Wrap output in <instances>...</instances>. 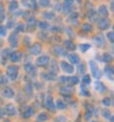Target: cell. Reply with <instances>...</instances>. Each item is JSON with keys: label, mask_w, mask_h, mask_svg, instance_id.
<instances>
[{"label": "cell", "mask_w": 114, "mask_h": 122, "mask_svg": "<svg viewBox=\"0 0 114 122\" xmlns=\"http://www.w3.org/2000/svg\"><path fill=\"white\" fill-rule=\"evenodd\" d=\"M105 74H107V75L109 74V78H110V80L113 79V70H112V68H110V67L105 69Z\"/></svg>", "instance_id": "24"}, {"label": "cell", "mask_w": 114, "mask_h": 122, "mask_svg": "<svg viewBox=\"0 0 114 122\" xmlns=\"http://www.w3.org/2000/svg\"><path fill=\"white\" fill-rule=\"evenodd\" d=\"M90 67L92 68L91 70H92V74H93V76H95L96 79H99V76H101V73H99V70L97 69V66H96V63H95L93 61L90 62Z\"/></svg>", "instance_id": "1"}, {"label": "cell", "mask_w": 114, "mask_h": 122, "mask_svg": "<svg viewBox=\"0 0 114 122\" xmlns=\"http://www.w3.org/2000/svg\"><path fill=\"white\" fill-rule=\"evenodd\" d=\"M1 116H3V110L0 109V117H1Z\"/></svg>", "instance_id": "40"}, {"label": "cell", "mask_w": 114, "mask_h": 122, "mask_svg": "<svg viewBox=\"0 0 114 122\" xmlns=\"http://www.w3.org/2000/svg\"><path fill=\"white\" fill-rule=\"evenodd\" d=\"M32 115H33V109H32V107H27L26 112L23 113V117H25V118H27L28 116H32Z\"/></svg>", "instance_id": "13"}, {"label": "cell", "mask_w": 114, "mask_h": 122, "mask_svg": "<svg viewBox=\"0 0 114 122\" xmlns=\"http://www.w3.org/2000/svg\"><path fill=\"white\" fill-rule=\"evenodd\" d=\"M21 57H22V54H21L20 52H12V53H10L9 58H10V61H12V62H17V61H20Z\"/></svg>", "instance_id": "5"}, {"label": "cell", "mask_w": 114, "mask_h": 122, "mask_svg": "<svg viewBox=\"0 0 114 122\" xmlns=\"http://www.w3.org/2000/svg\"><path fill=\"white\" fill-rule=\"evenodd\" d=\"M103 58H104V59H103L104 62H110V61H112V56L108 54V53H105V54L103 56Z\"/></svg>", "instance_id": "27"}, {"label": "cell", "mask_w": 114, "mask_h": 122, "mask_svg": "<svg viewBox=\"0 0 114 122\" xmlns=\"http://www.w3.org/2000/svg\"><path fill=\"white\" fill-rule=\"evenodd\" d=\"M77 70H79L80 73H83L85 71V66L83 64H79V66H77Z\"/></svg>", "instance_id": "31"}, {"label": "cell", "mask_w": 114, "mask_h": 122, "mask_svg": "<svg viewBox=\"0 0 114 122\" xmlns=\"http://www.w3.org/2000/svg\"><path fill=\"white\" fill-rule=\"evenodd\" d=\"M41 46L38 45V43H36V45H33L30 49H31V53L32 54H38V53H41Z\"/></svg>", "instance_id": "8"}, {"label": "cell", "mask_w": 114, "mask_h": 122, "mask_svg": "<svg viewBox=\"0 0 114 122\" xmlns=\"http://www.w3.org/2000/svg\"><path fill=\"white\" fill-rule=\"evenodd\" d=\"M46 105H47L48 107L50 106V110H52V111H54V110H55V107H54V105H53V101H52V97H48V100H47Z\"/></svg>", "instance_id": "16"}, {"label": "cell", "mask_w": 114, "mask_h": 122, "mask_svg": "<svg viewBox=\"0 0 114 122\" xmlns=\"http://www.w3.org/2000/svg\"><path fill=\"white\" fill-rule=\"evenodd\" d=\"M38 26H39V28H42V30H47V28H49V25L47 22H38Z\"/></svg>", "instance_id": "21"}, {"label": "cell", "mask_w": 114, "mask_h": 122, "mask_svg": "<svg viewBox=\"0 0 114 122\" xmlns=\"http://www.w3.org/2000/svg\"><path fill=\"white\" fill-rule=\"evenodd\" d=\"M0 83H1V84H6V83H8V79H6L5 76H1V80H0Z\"/></svg>", "instance_id": "38"}, {"label": "cell", "mask_w": 114, "mask_h": 122, "mask_svg": "<svg viewBox=\"0 0 114 122\" xmlns=\"http://www.w3.org/2000/svg\"><path fill=\"white\" fill-rule=\"evenodd\" d=\"M102 38H103L102 36H97V37H96V42H97V43L99 42V46H103V45H104V41H103Z\"/></svg>", "instance_id": "25"}, {"label": "cell", "mask_w": 114, "mask_h": 122, "mask_svg": "<svg viewBox=\"0 0 114 122\" xmlns=\"http://www.w3.org/2000/svg\"><path fill=\"white\" fill-rule=\"evenodd\" d=\"M80 80H79V78H76V76H71V78H66V83H70V84H77Z\"/></svg>", "instance_id": "12"}, {"label": "cell", "mask_w": 114, "mask_h": 122, "mask_svg": "<svg viewBox=\"0 0 114 122\" xmlns=\"http://www.w3.org/2000/svg\"><path fill=\"white\" fill-rule=\"evenodd\" d=\"M48 63H49V58L47 56H42V57H39V58L37 59V64H38V66H47Z\"/></svg>", "instance_id": "4"}, {"label": "cell", "mask_w": 114, "mask_h": 122, "mask_svg": "<svg viewBox=\"0 0 114 122\" xmlns=\"http://www.w3.org/2000/svg\"><path fill=\"white\" fill-rule=\"evenodd\" d=\"M17 6H18V4H17L16 1H12V3H10V5H9V9H10V11H15V10L17 9Z\"/></svg>", "instance_id": "15"}, {"label": "cell", "mask_w": 114, "mask_h": 122, "mask_svg": "<svg viewBox=\"0 0 114 122\" xmlns=\"http://www.w3.org/2000/svg\"><path fill=\"white\" fill-rule=\"evenodd\" d=\"M98 12L101 14V15H107V14H108V11H107V8L105 6H101V8H99V10H98Z\"/></svg>", "instance_id": "20"}, {"label": "cell", "mask_w": 114, "mask_h": 122, "mask_svg": "<svg viewBox=\"0 0 114 122\" xmlns=\"http://www.w3.org/2000/svg\"><path fill=\"white\" fill-rule=\"evenodd\" d=\"M23 28H25V26H23L22 24H21V25H18V26H17V31H21V32H22V31H25Z\"/></svg>", "instance_id": "35"}, {"label": "cell", "mask_w": 114, "mask_h": 122, "mask_svg": "<svg viewBox=\"0 0 114 122\" xmlns=\"http://www.w3.org/2000/svg\"><path fill=\"white\" fill-rule=\"evenodd\" d=\"M65 46H66L68 48L70 47L71 49H74V48H75V45H74V43H73V42H71V41H65Z\"/></svg>", "instance_id": "26"}, {"label": "cell", "mask_w": 114, "mask_h": 122, "mask_svg": "<svg viewBox=\"0 0 114 122\" xmlns=\"http://www.w3.org/2000/svg\"><path fill=\"white\" fill-rule=\"evenodd\" d=\"M6 35V30L4 26H0V36H5Z\"/></svg>", "instance_id": "32"}, {"label": "cell", "mask_w": 114, "mask_h": 122, "mask_svg": "<svg viewBox=\"0 0 114 122\" xmlns=\"http://www.w3.org/2000/svg\"><path fill=\"white\" fill-rule=\"evenodd\" d=\"M98 26H99V28H101V30L108 28V26H109V20H107V19H102V20L98 22Z\"/></svg>", "instance_id": "7"}, {"label": "cell", "mask_w": 114, "mask_h": 122, "mask_svg": "<svg viewBox=\"0 0 114 122\" xmlns=\"http://www.w3.org/2000/svg\"><path fill=\"white\" fill-rule=\"evenodd\" d=\"M49 4H50L49 1H39V5H42V6H48Z\"/></svg>", "instance_id": "36"}, {"label": "cell", "mask_w": 114, "mask_h": 122, "mask_svg": "<svg viewBox=\"0 0 114 122\" xmlns=\"http://www.w3.org/2000/svg\"><path fill=\"white\" fill-rule=\"evenodd\" d=\"M103 104H104L105 106H109V105H110V100H109V99H104V100H103Z\"/></svg>", "instance_id": "34"}, {"label": "cell", "mask_w": 114, "mask_h": 122, "mask_svg": "<svg viewBox=\"0 0 114 122\" xmlns=\"http://www.w3.org/2000/svg\"><path fill=\"white\" fill-rule=\"evenodd\" d=\"M83 83L85 84H90L91 83V76L90 75H85L83 76Z\"/></svg>", "instance_id": "28"}, {"label": "cell", "mask_w": 114, "mask_h": 122, "mask_svg": "<svg viewBox=\"0 0 114 122\" xmlns=\"http://www.w3.org/2000/svg\"><path fill=\"white\" fill-rule=\"evenodd\" d=\"M10 42H11V45H12V47H16V45H17V42H16V35L14 33V35H11L10 36V40H9Z\"/></svg>", "instance_id": "14"}, {"label": "cell", "mask_w": 114, "mask_h": 122, "mask_svg": "<svg viewBox=\"0 0 114 122\" xmlns=\"http://www.w3.org/2000/svg\"><path fill=\"white\" fill-rule=\"evenodd\" d=\"M79 48H80V51H81V52H86L87 49L90 48V45H80Z\"/></svg>", "instance_id": "22"}, {"label": "cell", "mask_w": 114, "mask_h": 122, "mask_svg": "<svg viewBox=\"0 0 114 122\" xmlns=\"http://www.w3.org/2000/svg\"><path fill=\"white\" fill-rule=\"evenodd\" d=\"M3 95H4L5 97L10 99V97H14L15 92H14V90H12L11 88H6V89H4V91H3Z\"/></svg>", "instance_id": "6"}, {"label": "cell", "mask_w": 114, "mask_h": 122, "mask_svg": "<svg viewBox=\"0 0 114 122\" xmlns=\"http://www.w3.org/2000/svg\"><path fill=\"white\" fill-rule=\"evenodd\" d=\"M47 118H48V116L46 113H41L38 116V120H41V121H47Z\"/></svg>", "instance_id": "29"}, {"label": "cell", "mask_w": 114, "mask_h": 122, "mask_svg": "<svg viewBox=\"0 0 114 122\" xmlns=\"http://www.w3.org/2000/svg\"><path fill=\"white\" fill-rule=\"evenodd\" d=\"M68 58L70 59V62L76 63V64H79V62H80V58H79V56H77V54H69Z\"/></svg>", "instance_id": "9"}, {"label": "cell", "mask_w": 114, "mask_h": 122, "mask_svg": "<svg viewBox=\"0 0 114 122\" xmlns=\"http://www.w3.org/2000/svg\"><path fill=\"white\" fill-rule=\"evenodd\" d=\"M54 49H55L54 52H55L56 54H59V56H61V54H64V53H65V52L63 51V48H60V47H55Z\"/></svg>", "instance_id": "23"}, {"label": "cell", "mask_w": 114, "mask_h": 122, "mask_svg": "<svg viewBox=\"0 0 114 122\" xmlns=\"http://www.w3.org/2000/svg\"><path fill=\"white\" fill-rule=\"evenodd\" d=\"M60 66H61L63 70L65 71V73H69V74H71V73L74 71V68H73V66H70V64H68L66 62H61V63H60Z\"/></svg>", "instance_id": "3"}, {"label": "cell", "mask_w": 114, "mask_h": 122, "mask_svg": "<svg viewBox=\"0 0 114 122\" xmlns=\"http://www.w3.org/2000/svg\"><path fill=\"white\" fill-rule=\"evenodd\" d=\"M96 90L99 91V92H103L105 90V85L103 83H101V81H97L96 83Z\"/></svg>", "instance_id": "11"}, {"label": "cell", "mask_w": 114, "mask_h": 122, "mask_svg": "<svg viewBox=\"0 0 114 122\" xmlns=\"http://www.w3.org/2000/svg\"><path fill=\"white\" fill-rule=\"evenodd\" d=\"M5 111H6L8 115H15L16 113V110H15V107H14V105H8L6 109H5Z\"/></svg>", "instance_id": "10"}, {"label": "cell", "mask_w": 114, "mask_h": 122, "mask_svg": "<svg viewBox=\"0 0 114 122\" xmlns=\"http://www.w3.org/2000/svg\"><path fill=\"white\" fill-rule=\"evenodd\" d=\"M43 16H44V17H48V19H53V17H54V14H53V12H44Z\"/></svg>", "instance_id": "30"}, {"label": "cell", "mask_w": 114, "mask_h": 122, "mask_svg": "<svg viewBox=\"0 0 114 122\" xmlns=\"http://www.w3.org/2000/svg\"><path fill=\"white\" fill-rule=\"evenodd\" d=\"M103 116H104V117H105L107 120H108V116H109V117H112L110 115H109V112H108V110H107V109H105V110L103 111Z\"/></svg>", "instance_id": "33"}, {"label": "cell", "mask_w": 114, "mask_h": 122, "mask_svg": "<svg viewBox=\"0 0 114 122\" xmlns=\"http://www.w3.org/2000/svg\"><path fill=\"white\" fill-rule=\"evenodd\" d=\"M26 71H27V73L33 74L36 70H34V67H33V66H31V64H27V66H26Z\"/></svg>", "instance_id": "18"}, {"label": "cell", "mask_w": 114, "mask_h": 122, "mask_svg": "<svg viewBox=\"0 0 114 122\" xmlns=\"http://www.w3.org/2000/svg\"><path fill=\"white\" fill-rule=\"evenodd\" d=\"M107 37H108V38H109V41L112 42V41H113V32L110 31V32H109L108 35H107Z\"/></svg>", "instance_id": "37"}, {"label": "cell", "mask_w": 114, "mask_h": 122, "mask_svg": "<svg viewBox=\"0 0 114 122\" xmlns=\"http://www.w3.org/2000/svg\"><path fill=\"white\" fill-rule=\"evenodd\" d=\"M56 106H58V109H59V110H65V109H66V105L64 104L61 100H59V101L56 102Z\"/></svg>", "instance_id": "17"}, {"label": "cell", "mask_w": 114, "mask_h": 122, "mask_svg": "<svg viewBox=\"0 0 114 122\" xmlns=\"http://www.w3.org/2000/svg\"><path fill=\"white\" fill-rule=\"evenodd\" d=\"M82 30H83L85 32H90V31L92 30V26L88 25V24H83V25H82Z\"/></svg>", "instance_id": "19"}, {"label": "cell", "mask_w": 114, "mask_h": 122, "mask_svg": "<svg viewBox=\"0 0 114 122\" xmlns=\"http://www.w3.org/2000/svg\"><path fill=\"white\" fill-rule=\"evenodd\" d=\"M90 118H91V113H87L86 115V120H90Z\"/></svg>", "instance_id": "39"}, {"label": "cell", "mask_w": 114, "mask_h": 122, "mask_svg": "<svg viewBox=\"0 0 114 122\" xmlns=\"http://www.w3.org/2000/svg\"><path fill=\"white\" fill-rule=\"evenodd\" d=\"M8 74H9L11 80H15L16 76H17V68L16 67H9L8 68Z\"/></svg>", "instance_id": "2"}]
</instances>
